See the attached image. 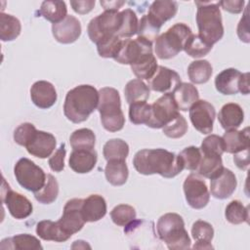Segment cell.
Segmentation results:
<instances>
[{
    "label": "cell",
    "instance_id": "17",
    "mask_svg": "<svg viewBox=\"0 0 250 250\" xmlns=\"http://www.w3.org/2000/svg\"><path fill=\"white\" fill-rule=\"evenodd\" d=\"M237 181L235 175L227 168L210 179V190L211 194L218 199H225L229 197L235 190Z\"/></svg>",
    "mask_w": 250,
    "mask_h": 250
},
{
    "label": "cell",
    "instance_id": "48",
    "mask_svg": "<svg viewBox=\"0 0 250 250\" xmlns=\"http://www.w3.org/2000/svg\"><path fill=\"white\" fill-rule=\"evenodd\" d=\"M160 31V27L156 25L147 15H144L139 21L138 26V36L146 38L152 42V40L157 38V35Z\"/></svg>",
    "mask_w": 250,
    "mask_h": 250
},
{
    "label": "cell",
    "instance_id": "31",
    "mask_svg": "<svg viewBox=\"0 0 250 250\" xmlns=\"http://www.w3.org/2000/svg\"><path fill=\"white\" fill-rule=\"evenodd\" d=\"M223 161L221 155L206 154L201 152V159L195 172L198 175L208 179L214 178L223 170Z\"/></svg>",
    "mask_w": 250,
    "mask_h": 250
},
{
    "label": "cell",
    "instance_id": "14",
    "mask_svg": "<svg viewBox=\"0 0 250 250\" xmlns=\"http://www.w3.org/2000/svg\"><path fill=\"white\" fill-rule=\"evenodd\" d=\"M2 201L10 214L18 220L25 219L32 213L31 202L22 194L12 190L10 186L6 185L5 179H3L2 186Z\"/></svg>",
    "mask_w": 250,
    "mask_h": 250
},
{
    "label": "cell",
    "instance_id": "12",
    "mask_svg": "<svg viewBox=\"0 0 250 250\" xmlns=\"http://www.w3.org/2000/svg\"><path fill=\"white\" fill-rule=\"evenodd\" d=\"M82 203L83 199L81 198L68 200L63 207L62 216L58 221L62 229L69 236L78 232L86 223L81 212Z\"/></svg>",
    "mask_w": 250,
    "mask_h": 250
},
{
    "label": "cell",
    "instance_id": "3",
    "mask_svg": "<svg viewBox=\"0 0 250 250\" xmlns=\"http://www.w3.org/2000/svg\"><path fill=\"white\" fill-rule=\"evenodd\" d=\"M195 5L197 6L196 23L199 31L198 35L213 46L224 35L219 2L195 1Z\"/></svg>",
    "mask_w": 250,
    "mask_h": 250
},
{
    "label": "cell",
    "instance_id": "32",
    "mask_svg": "<svg viewBox=\"0 0 250 250\" xmlns=\"http://www.w3.org/2000/svg\"><path fill=\"white\" fill-rule=\"evenodd\" d=\"M39 14L47 21L57 23L67 16V9L64 1H44L41 4Z\"/></svg>",
    "mask_w": 250,
    "mask_h": 250
},
{
    "label": "cell",
    "instance_id": "13",
    "mask_svg": "<svg viewBox=\"0 0 250 250\" xmlns=\"http://www.w3.org/2000/svg\"><path fill=\"white\" fill-rule=\"evenodd\" d=\"M215 116V107L204 100H198L189 108V119L193 127L202 134L213 131Z\"/></svg>",
    "mask_w": 250,
    "mask_h": 250
},
{
    "label": "cell",
    "instance_id": "34",
    "mask_svg": "<svg viewBox=\"0 0 250 250\" xmlns=\"http://www.w3.org/2000/svg\"><path fill=\"white\" fill-rule=\"evenodd\" d=\"M21 30V21L14 16L1 13L0 15V39L12 41L16 39Z\"/></svg>",
    "mask_w": 250,
    "mask_h": 250
},
{
    "label": "cell",
    "instance_id": "24",
    "mask_svg": "<svg viewBox=\"0 0 250 250\" xmlns=\"http://www.w3.org/2000/svg\"><path fill=\"white\" fill-rule=\"evenodd\" d=\"M178 11L176 1H154L148 9L147 17L159 27L168 20L175 17Z\"/></svg>",
    "mask_w": 250,
    "mask_h": 250
},
{
    "label": "cell",
    "instance_id": "27",
    "mask_svg": "<svg viewBox=\"0 0 250 250\" xmlns=\"http://www.w3.org/2000/svg\"><path fill=\"white\" fill-rule=\"evenodd\" d=\"M191 235L195 240L193 249H212L211 240L214 236L213 227L202 220H197L191 228Z\"/></svg>",
    "mask_w": 250,
    "mask_h": 250
},
{
    "label": "cell",
    "instance_id": "16",
    "mask_svg": "<svg viewBox=\"0 0 250 250\" xmlns=\"http://www.w3.org/2000/svg\"><path fill=\"white\" fill-rule=\"evenodd\" d=\"M52 33L60 43H73L81 34V23L75 17L67 15L60 22L52 24Z\"/></svg>",
    "mask_w": 250,
    "mask_h": 250
},
{
    "label": "cell",
    "instance_id": "37",
    "mask_svg": "<svg viewBox=\"0 0 250 250\" xmlns=\"http://www.w3.org/2000/svg\"><path fill=\"white\" fill-rule=\"evenodd\" d=\"M124 95L129 104L135 102L146 101L149 97V88L141 79H133L126 84Z\"/></svg>",
    "mask_w": 250,
    "mask_h": 250
},
{
    "label": "cell",
    "instance_id": "42",
    "mask_svg": "<svg viewBox=\"0 0 250 250\" xmlns=\"http://www.w3.org/2000/svg\"><path fill=\"white\" fill-rule=\"evenodd\" d=\"M225 216L227 221L233 225H239L244 222L248 223V207H245L239 200H232L226 207Z\"/></svg>",
    "mask_w": 250,
    "mask_h": 250
},
{
    "label": "cell",
    "instance_id": "50",
    "mask_svg": "<svg viewBox=\"0 0 250 250\" xmlns=\"http://www.w3.org/2000/svg\"><path fill=\"white\" fill-rule=\"evenodd\" d=\"M37 132L35 126L29 122L21 124L14 132V141L22 146H26L28 142Z\"/></svg>",
    "mask_w": 250,
    "mask_h": 250
},
{
    "label": "cell",
    "instance_id": "19",
    "mask_svg": "<svg viewBox=\"0 0 250 250\" xmlns=\"http://www.w3.org/2000/svg\"><path fill=\"white\" fill-rule=\"evenodd\" d=\"M32 103L39 108H49L57 102V91L54 85L48 81H36L30 88Z\"/></svg>",
    "mask_w": 250,
    "mask_h": 250
},
{
    "label": "cell",
    "instance_id": "56",
    "mask_svg": "<svg viewBox=\"0 0 250 250\" xmlns=\"http://www.w3.org/2000/svg\"><path fill=\"white\" fill-rule=\"evenodd\" d=\"M249 91V73H242L239 81V92L243 95H248Z\"/></svg>",
    "mask_w": 250,
    "mask_h": 250
},
{
    "label": "cell",
    "instance_id": "10",
    "mask_svg": "<svg viewBox=\"0 0 250 250\" xmlns=\"http://www.w3.org/2000/svg\"><path fill=\"white\" fill-rule=\"evenodd\" d=\"M152 53V42L138 36L136 39H122L121 47L114 61L121 64H133L143 55Z\"/></svg>",
    "mask_w": 250,
    "mask_h": 250
},
{
    "label": "cell",
    "instance_id": "43",
    "mask_svg": "<svg viewBox=\"0 0 250 250\" xmlns=\"http://www.w3.org/2000/svg\"><path fill=\"white\" fill-rule=\"evenodd\" d=\"M96 44L98 53L102 58L114 59L121 47L122 39L117 35H107L102 38Z\"/></svg>",
    "mask_w": 250,
    "mask_h": 250
},
{
    "label": "cell",
    "instance_id": "33",
    "mask_svg": "<svg viewBox=\"0 0 250 250\" xmlns=\"http://www.w3.org/2000/svg\"><path fill=\"white\" fill-rule=\"evenodd\" d=\"M212 72V65L206 60L194 61L188 67V78L194 84L206 83L210 79Z\"/></svg>",
    "mask_w": 250,
    "mask_h": 250
},
{
    "label": "cell",
    "instance_id": "18",
    "mask_svg": "<svg viewBox=\"0 0 250 250\" xmlns=\"http://www.w3.org/2000/svg\"><path fill=\"white\" fill-rule=\"evenodd\" d=\"M56 145V138L53 134L37 131L25 147L29 154L38 158H47L55 150Z\"/></svg>",
    "mask_w": 250,
    "mask_h": 250
},
{
    "label": "cell",
    "instance_id": "11",
    "mask_svg": "<svg viewBox=\"0 0 250 250\" xmlns=\"http://www.w3.org/2000/svg\"><path fill=\"white\" fill-rule=\"evenodd\" d=\"M184 192L188 204L194 209H202L210 199L206 183L196 174H189L184 182Z\"/></svg>",
    "mask_w": 250,
    "mask_h": 250
},
{
    "label": "cell",
    "instance_id": "36",
    "mask_svg": "<svg viewBox=\"0 0 250 250\" xmlns=\"http://www.w3.org/2000/svg\"><path fill=\"white\" fill-rule=\"evenodd\" d=\"M8 242V245L2 249H21V250H42L43 247L40 241L33 235L28 233L17 234L13 237L4 239Z\"/></svg>",
    "mask_w": 250,
    "mask_h": 250
},
{
    "label": "cell",
    "instance_id": "8",
    "mask_svg": "<svg viewBox=\"0 0 250 250\" xmlns=\"http://www.w3.org/2000/svg\"><path fill=\"white\" fill-rule=\"evenodd\" d=\"M122 23V14L118 11H104L92 19L87 31L92 42L97 43L107 35H117Z\"/></svg>",
    "mask_w": 250,
    "mask_h": 250
},
{
    "label": "cell",
    "instance_id": "53",
    "mask_svg": "<svg viewBox=\"0 0 250 250\" xmlns=\"http://www.w3.org/2000/svg\"><path fill=\"white\" fill-rule=\"evenodd\" d=\"M95 0H83V1H70V5L74 12L85 15L91 12L95 6Z\"/></svg>",
    "mask_w": 250,
    "mask_h": 250
},
{
    "label": "cell",
    "instance_id": "22",
    "mask_svg": "<svg viewBox=\"0 0 250 250\" xmlns=\"http://www.w3.org/2000/svg\"><path fill=\"white\" fill-rule=\"evenodd\" d=\"M241 72L235 68H227L220 72L215 78L217 91L223 95H234L239 92V81Z\"/></svg>",
    "mask_w": 250,
    "mask_h": 250
},
{
    "label": "cell",
    "instance_id": "54",
    "mask_svg": "<svg viewBox=\"0 0 250 250\" xmlns=\"http://www.w3.org/2000/svg\"><path fill=\"white\" fill-rule=\"evenodd\" d=\"M219 5L225 10L231 14H239L243 10L244 1L243 0H233V1H221L219 2Z\"/></svg>",
    "mask_w": 250,
    "mask_h": 250
},
{
    "label": "cell",
    "instance_id": "47",
    "mask_svg": "<svg viewBox=\"0 0 250 250\" xmlns=\"http://www.w3.org/2000/svg\"><path fill=\"white\" fill-rule=\"evenodd\" d=\"M179 156L183 162L184 169L196 171L201 159V150L199 147L190 146L184 148L179 153Z\"/></svg>",
    "mask_w": 250,
    "mask_h": 250
},
{
    "label": "cell",
    "instance_id": "21",
    "mask_svg": "<svg viewBox=\"0 0 250 250\" xmlns=\"http://www.w3.org/2000/svg\"><path fill=\"white\" fill-rule=\"evenodd\" d=\"M81 212L85 222H97L106 214V202L102 195L91 194L83 199Z\"/></svg>",
    "mask_w": 250,
    "mask_h": 250
},
{
    "label": "cell",
    "instance_id": "25",
    "mask_svg": "<svg viewBox=\"0 0 250 250\" xmlns=\"http://www.w3.org/2000/svg\"><path fill=\"white\" fill-rule=\"evenodd\" d=\"M174 101L177 104L178 109L182 111H187L190 106L198 101L199 94L195 86L190 83L181 82L171 93Z\"/></svg>",
    "mask_w": 250,
    "mask_h": 250
},
{
    "label": "cell",
    "instance_id": "7",
    "mask_svg": "<svg viewBox=\"0 0 250 250\" xmlns=\"http://www.w3.org/2000/svg\"><path fill=\"white\" fill-rule=\"evenodd\" d=\"M14 173L18 183L23 188L32 192L40 190L46 183L47 175L43 169L25 157L21 158L16 163Z\"/></svg>",
    "mask_w": 250,
    "mask_h": 250
},
{
    "label": "cell",
    "instance_id": "6",
    "mask_svg": "<svg viewBox=\"0 0 250 250\" xmlns=\"http://www.w3.org/2000/svg\"><path fill=\"white\" fill-rule=\"evenodd\" d=\"M191 34L189 26L179 22L171 26L166 32L155 39L154 51L161 60H168L177 56L184 47L188 37Z\"/></svg>",
    "mask_w": 250,
    "mask_h": 250
},
{
    "label": "cell",
    "instance_id": "15",
    "mask_svg": "<svg viewBox=\"0 0 250 250\" xmlns=\"http://www.w3.org/2000/svg\"><path fill=\"white\" fill-rule=\"evenodd\" d=\"M181 83L180 75L173 69L159 65L153 76L148 80V88L159 93H172Z\"/></svg>",
    "mask_w": 250,
    "mask_h": 250
},
{
    "label": "cell",
    "instance_id": "4",
    "mask_svg": "<svg viewBox=\"0 0 250 250\" xmlns=\"http://www.w3.org/2000/svg\"><path fill=\"white\" fill-rule=\"evenodd\" d=\"M159 238L171 250H184L190 248V238L185 229L183 218L177 213L162 215L156 225Z\"/></svg>",
    "mask_w": 250,
    "mask_h": 250
},
{
    "label": "cell",
    "instance_id": "23",
    "mask_svg": "<svg viewBox=\"0 0 250 250\" xmlns=\"http://www.w3.org/2000/svg\"><path fill=\"white\" fill-rule=\"evenodd\" d=\"M244 119L241 106L234 103H229L222 106L218 114V120L225 130L237 129Z\"/></svg>",
    "mask_w": 250,
    "mask_h": 250
},
{
    "label": "cell",
    "instance_id": "44",
    "mask_svg": "<svg viewBox=\"0 0 250 250\" xmlns=\"http://www.w3.org/2000/svg\"><path fill=\"white\" fill-rule=\"evenodd\" d=\"M122 23L117 36L120 38H130L138 32L139 21L136 13L132 9H125L121 11Z\"/></svg>",
    "mask_w": 250,
    "mask_h": 250
},
{
    "label": "cell",
    "instance_id": "57",
    "mask_svg": "<svg viewBox=\"0 0 250 250\" xmlns=\"http://www.w3.org/2000/svg\"><path fill=\"white\" fill-rule=\"evenodd\" d=\"M101 5L104 11H118V9L125 3L124 1H101Z\"/></svg>",
    "mask_w": 250,
    "mask_h": 250
},
{
    "label": "cell",
    "instance_id": "20",
    "mask_svg": "<svg viewBox=\"0 0 250 250\" xmlns=\"http://www.w3.org/2000/svg\"><path fill=\"white\" fill-rule=\"evenodd\" d=\"M98 155L94 149H73L70 153L69 167L76 173L85 174L94 169Z\"/></svg>",
    "mask_w": 250,
    "mask_h": 250
},
{
    "label": "cell",
    "instance_id": "45",
    "mask_svg": "<svg viewBox=\"0 0 250 250\" xmlns=\"http://www.w3.org/2000/svg\"><path fill=\"white\" fill-rule=\"evenodd\" d=\"M110 217L115 225L128 226L136 219V210L130 205L119 204L111 210Z\"/></svg>",
    "mask_w": 250,
    "mask_h": 250
},
{
    "label": "cell",
    "instance_id": "5",
    "mask_svg": "<svg viewBox=\"0 0 250 250\" xmlns=\"http://www.w3.org/2000/svg\"><path fill=\"white\" fill-rule=\"evenodd\" d=\"M98 110L101 114L103 127L108 132L120 131L125 124L121 109V100L116 89L104 87L99 91Z\"/></svg>",
    "mask_w": 250,
    "mask_h": 250
},
{
    "label": "cell",
    "instance_id": "55",
    "mask_svg": "<svg viewBox=\"0 0 250 250\" xmlns=\"http://www.w3.org/2000/svg\"><path fill=\"white\" fill-rule=\"evenodd\" d=\"M233 154V161L235 165L241 170H246L249 166V147Z\"/></svg>",
    "mask_w": 250,
    "mask_h": 250
},
{
    "label": "cell",
    "instance_id": "46",
    "mask_svg": "<svg viewBox=\"0 0 250 250\" xmlns=\"http://www.w3.org/2000/svg\"><path fill=\"white\" fill-rule=\"evenodd\" d=\"M162 131L165 136L172 139H178L187 133L188 123L185 117L179 113L173 120L162 127Z\"/></svg>",
    "mask_w": 250,
    "mask_h": 250
},
{
    "label": "cell",
    "instance_id": "40",
    "mask_svg": "<svg viewBox=\"0 0 250 250\" xmlns=\"http://www.w3.org/2000/svg\"><path fill=\"white\" fill-rule=\"evenodd\" d=\"M151 116V104L146 101H140L130 104L129 119L135 125L147 124Z\"/></svg>",
    "mask_w": 250,
    "mask_h": 250
},
{
    "label": "cell",
    "instance_id": "39",
    "mask_svg": "<svg viewBox=\"0 0 250 250\" xmlns=\"http://www.w3.org/2000/svg\"><path fill=\"white\" fill-rule=\"evenodd\" d=\"M72 149H94L96 137L92 130L82 128L75 130L69 138Z\"/></svg>",
    "mask_w": 250,
    "mask_h": 250
},
{
    "label": "cell",
    "instance_id": "49",
    "mask_svg": "<svg viewBox=\"0 0 250 250\" xmlns=\"http://www.w3.org/2000/svg\"><path fill=\"white\" fill-rule=\"evenodd\" d=\"M202 153L206 154H217L221 155L225 152L224 149V142L222 137L217 135H210L206 137L199 147Z\"/></svg>",
    "mask_w": 250,
    "mask_h": 250
},
{
    "label": "cell",
    "instance_id": "41",
    "mask_svg": "<svg viewBox=\"0 0 250 250\" xmlns=\"http://www.w3.org/2000/svg\"><path fill=\"white\" fill-rule=\"evenodd\" d=\"M58 194L59 184L56 178L51 174H47L46 183L44 187L40 190L34 192V197L37 201H39L42 204H50L57 199Z\"/></svg>",
    "mask_w": 250,
    "mask_h": 250
},
{
    "label": "cell",
    "instance_id": "1",
    "mask_svg": "<svg viewBox=\"0 0 250 250\" xmlns=\"http://www.w3.org/2000/svg\"><path fill=\"white\" fill-rule=\"evenodd\" d=\"M133 165L140 174H159L164 178H173L184 170L179 154L164 148L139 150L133 158Z\"/></svg>",
    "mask_w": 250,
    "mask_h": 250
},
{
    "label": "cell",
    "instance_id": "2",
    "mask_svg": "<svg viewBox=\"0 0 250 250\" xmlns=\"http://www.w3.org/2000/svg\"><path fill=\"white\" fill-rule=\"evenodd\" d=\"M99 92L94 86L79 85L67 92L63 104L65 117L73 123H81L88 119L98 107Z\"/></svg>",
    "mask_w": 250,
    "mask_h": 250
},
{
    "label": "cell",
    "instance_id": "28",
    "mask_svg": "<svg viewBox=\"0 0 250 250\" xmlns=\"http://www.w3.org/2000/svg\"><path fill=\"white\" fill-rule=\"evenodd\" d=\"M36 233L43 240H52L56 242L66 241L70 236L66 234L58 222L44 220L37 224Z\"/></svg>",
    "mask_w": 250,
    "mask_h": 250
},
{
    "label": "cell",
    "instance_id": "35",
    "mask_svg": "<svg viewBox=\"0 0 250 250\" xmlns=\"http://www.w3.org/2000/svg\"><path fill=\"white\" fill-rule=\"evenodd\" d=\"M103 153L106 161L126 160L129 154V146L121 139H111L104 144Z\"/></svg>",
    "mask_w": 250,
    "mask_h": 250
},
{
    "label": "cell",
    "instance_id": "9",
    "mask_svg": "<svg viewBox=\"0 0 250 250\" xmlns=\"http://www.w3.org/2000/svg\"><path fill=\"white\" fill-rule=\"evenodd\" d=\"M178 114V107L172 94H164L151 104V116L146 126L155 129L162 128Z\"/></svg>",
    "mask_w": 250,
    "mask_h": 250
},
{
    "label": "cell",
    "instance_id": "30",
    "mask_svg": "<svg viewBox=\"0 0 250 250\" xmlns=\"http://www.w3.org/2000/svg\"><path fill=\"white\" fill-rule=\"evenodd\" d=\"M157 62L152 53L143 55L137 62L131 64L133 73L141 80H149L157 70Z\"/></svg>",
    "mask_w": 250,
    "mask_h": 250
},
{
    "label": "cell",
    "instance_id": "26",
    "mask_svg": "<svg viewBox=\"0 0 250 250\" xmlns=\"http://www.w3.org/2000/svg\"><path fill=\"white\" fill-rule=\"evenodd\" d=\"M224 149L229 153H235L249 147L248 128L237 131L236 129L228 130L222 137Z\"/></svg>",
    "mask_w": 250,
    "mask_h": 250
},
{
    "label": "cell",
    "instance_id": "29",
    "mask_svg": "<svg viewBox=\"0 0 250 250\" xmlns=\"http://www.w3.org/2000/svg\"><path fill=\"white\" fill-rule=\"evenodd\" d=\"M106 181L112 186H122L127 182L129 170L125 160H110L104 168Z\"/></svg>",
    "mask_w": 250,
    "mask_h": 250
},
{
    "label": "cell",
    "instance_id": "52",
    "mask_svg": "<svg viewBox=\"0 0 250 250\" xmlns=\"http://www.w3.org/2000/svg\"><path fill=\"white\" fill-rule=\"evenodd\" d=\"M248 8L247 6L244 10L243 17L239 21V23L237 25V35L239 39L245 43L250 42V35H249V14H248Z\"/></svg>",
    "mask_w": 250,
    "mask_h": 250
},
{
    "label": "cell",
    "instance_id": "38",
    "mask_svg": "<svg viewBox=\"0 0 250 250\" xmlns=\"http://www.w3.org/2000/svg\"><path fill=\"white\" fill-rule=\"evenodd\" d=\"M212 45L205 42L198 34H190L186 40L183 50L192 58H202L212 49Z\"/></svg>",
    "mask_w": 250,
    "mask_h": 250
},
{
    "label": "cell",
    "instance_id": "51",
    "mask_svg": "<svg viewBox=\"0 0 250 250\" xmlns=\"http://www.w3.org/2000/svg\"><path fill=\"white\" fill-rule=\"evenodd\" d=\"M65 145L62 144L61 146L55 151V153L49 158V166L55 172H61L64 168L65 157Z\"/></svg>",
    "mask_w": 250,
    "mask_h": 250
}]
</instances>
